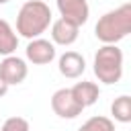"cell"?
<instances>
[{"mask_svg": "<svg viewBox=\"0 0 131 131\" xmlns=\"http://www.w3.org/2000/svg\"><path fill=\"white\" fill-rule=\"evenodd\" d=\"M78 131H115V123H113V119H108V117L94 115V117H90L88 121H84Z\"/></svg>", "mask_w": 131, "mask_h": 131, "instance_id": "4fadbf2b", "label": "cell"}, {"mask_svg": "<svg viewBox=\"0 0 131 131\" xmlns=\"http://www.w3.org/2000/svg\"><path fill=\"white\" fill-rule=\"evenodd\" d=\"M51 27V8L43 0H27L16 14V33L25 39H37Z\"/></svg>", "mask_w": 131, "mask_h": 131, "instance_id": "7a4b0ae2", "label": "cell"}, {"mask_svg": "<svg viewBox=\"0 0 131 131\" xmlns=\"http://www.w3.org/2000/svg\"><path fill=\"white\" fill-rule=\"evenodd\" d=\"M8 88H10V86H8V84L4 82V78L0 76V98H2V96H4L6 92H8Z\"/></svg>", "mask_w": 131, "mask_h": 131, "instance_id": "9a60e30c", "label": "cell"}, {"mask_svg": "<svg viewBox=\"0 0 131 131\" xmlns=\"http://www.w3.org/2000/svg\"><path fill=\"white\" fill-rule=\"evenodd\" d=\"M111 115L119 123H131V96L129 94L117 96L111 104Z\"/></svg>", "mask_w": 131, "mask_h": 131, "instance_id": "7c38bea8", "label": "cell"}, {"mask_svg": "<svg viewBox=\"0 0 131 131\" xmlns=\"http://www.w3.org/2000/svg\"><path fill=\"white\" fill-rule=\"evenodd\" d=\"M94 76L102 84H117L123 78V51L117 45H102L94 53Z\"/></svg>", "mask_w": 131, "mask_h": 131, "instance_id": "3957f363", "label": "cell"}, {"mask_svg": "<svg viewBox=\"0 0 131 131\" xmlns=\"http://www.w3.org/2000/svg\"><path fill=\"white\" fill-rule=\"evenodd\" d=\"M25 55L33 66H47V63H51L55 59L57 53H55V45L51 41L37 37V39L29 41V45L25 49Z\"/></svg>", "mask_w": 131, "mask_h": 131, "instance_id": "52a82bcc", "label": "cell"}, {"mask_svg": "<svg viewBox=\"0 0 131 131\" xmlns=\"http://www.w3.org/2000/svg\"><path fill=\"white\" fill-rule=\"evenodd\" d=\"M129 33H131V2H125L104 12L94 27V35L102 45H117Z\"/></svg>", "mask_w": 131, "mask_h": 131, "instance_id": "6da1fadb", "label": "cell"}, {"mask_svg": "<svg viewBox=\"0 0 131 131\" xmlns=\"http://www.w3.org/2000/svg\"><path fill=\"white\" fill-rule=\"evenodd\" d=\"M18 47V35L14 33V29L10 27L8 20L0 18V55L6 57V55H14Z\"/></svg>", "mask_w": 131, "mask_h": 131, "instance_id": "8fae6325", "label": "cell"}, {"mask_svg": "<svg viewBox=\"0 0 131 131\" xmlns=\"http://www.w3.org/2000/svg\"><path fill=\"white\" fill-rule=\"evenodd\" d=\"M0 131H31V127H29V121L23 117H8L2 123Z\"/></svg>", "mask_w": 131, "mask_h": 131, "instance_id": "5bb4252c", "label": "cell"}, {"mask_svg": "<svg viewBox=\"0 0 131 131\" xmlns=\"http://www.w3.org/2000/svg\"><path fill=\"white\" fill-rule=\"evenodd\" d=\"M70 90H72V96L76 98V102H78L82 108L92 106V104L98 100V96H100V88H98V84L88 82V80L76 82V84H74Z\"/></svg>", "mask_w": 131, "mask_h": 131, "instance_id": "30bf717a", "label": "cell"}, {"mask_svg": "<svg viewBox=\"0 0 131 131\" xmlns=\"http://www.w3.org/2000/svg\"><path fill=\"white\" fill-rule=\"evenodd\" d=\"M55 4H57V10H59L61 18L74 23L76 27L86 25V20L90 16L88 0H55Z\"/></svg>", "mask_w": 131, "mask_h": 131, "instance_id": "8992f818", "label": "cell"}, {"mask_svg": "<svg viewBox=\"0 0 131 131\" xmlns=\"http://www.w3.org/2000/svg\"><path fill=\"white\" fill-rule=\"evenodd\" d=\"M78 35H80V27H76L74 23H70L61 16L57 20H51V43L53 45L68 47L78 41Z\"/></svg>", "mask_w": 131, "mask_h": 131, "instance_id": "ba28073f", "label": "cell"}, {"mask_svg": "<svg viewBox=\"0 0 131 131\" xmlns=\"http://www.w3.org/2000/svg\"><path fill=\"white\" fill-rule=\"evenodd\" d=\"M57 70L63 78H70V80H76L84 74L86 70V59L78 53V51H66L59 55L57 59Z\"/></svg>", "mask_w": 131, "mask_h": 131, "instance_id": "9c48e42d", "label": "cell"}, {"mask_svg": "<svg viewBox=\"0 0 131 131\" xmlns=\"http://www.w3.org/2000/svg\"><path fill=\"white\" fill-rule=\"evenodd\" d=\"M6 2H10V0H0V4H6Z\"/></svg>", "mask_w": 131, "mask_h": 131, "instance_id": "2e32d148", "label": "cell"}, {"mask_svg": "<svg viewBox=\"0 0 131 131\" xmlns=\"http://www.w3.org/2000/svg\"><path fill=\"white\" fill-rule=\"evenodd\" d=\"M51 111L59 119H76L78 115H82L84 108L76 102L70 88H59L51 94Z\"/></svg>", "mask_w": 131, "mask_h": 131, "instance_id": "277c9868", "label": "cell"}, {"mask_svg": "<svg viewBox=\"0 0 131 131\" xmlns=\"http://www.w3.org/2000/svg\"><path fill=\"white\" fill-rule=\"evenodd\" d=\"M0 76L8 86H18L27 80L29 76V66L23 57L18 55H6L0 61Z\"/></svg>", "mask_w": 131, "mask_h": 131, "instance_id": "5b68a950", "label": "cell"}]
</instances>
